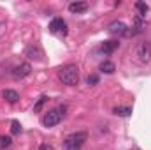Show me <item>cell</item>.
<instances>
[{
  "label": "cell",
  "instance_id": "1",
  "mask_svg": "<svg viewBox=\"0 0 151 150\" xmlns=\"http://www.w3.org/2000/svg\"><path fill=\"white\" fill-rule=\"evenodd\" d=\"M58 76H60V81L63 85L74 87V85H77V81H79V67L76 64H69V66H65V67L60 69Z\"/></svg>",
  "mask_w": 151,
  "mask_h": 150
},
{
  "label": "cell",
  "instance_id": "2",
  "mask_svg": "<svg viewBox=\"0 0 151 150\" xmlns=\"http://www.w3.org/2000/svg\"><path fill=\"white\" fill-rule=\"evenodd\" d=\"M86 133H83V131H79V133H72L70 136H67L65 138V141H63V150H81L83 149V145H84V141H86Z\"/></svg>",
  "mask_w": 151,
  "mask_h": 150
},
{
  "label": "cell",
  "instance_id": "3",
  "mask_svg": "<svg viewBox=\"0 0 151 150\" xmlns=\"http://www.w3.org/2000/svg\"><path fill=\"white\" fill-rule=\"evenodd\" d=\"M63 111H65V106H62V108H56V110H51V111H47L46 115H44V117H42V124H44L46 127H55L56 124H60V122H62Z\"/></svg>",
  "mask_w": 151,
  "mask_h": 150
},
{
  "label": "cell",
  "instance_id": "4",
  "mask_svg": "<svg viewBox=\"0 0 151 150\" xmlns=\"http://www.w3.org/2000/svg\"><path fill=\"white\" fill-rule=\"evenodd\" d=\"M135 55H137V58H139V62L141 64H148L151 60V42H141L139 46H137V51H135Z\"/></svg>",
  "mask_w": 151,
  "mask_h": 150
},
{
  "label": "cell",
  "instance_id": "5",
  "mask_svg": "<svg viewBox=\"0 0 151 150\" xmlns=\"http://www.w3.org/2000/svg\"><path fill=\"white\" fill-rule=\"evenodd\" d=\"M49 30H51L53 34L67 36V23H65V20H62V18H55V20L49 23Z\"/></svg>",
  "mask_w": 151,
  "mask_h": 150
},
{
  "label": "cell",
  "instance_id": "6",
  "mask_svg": "<svg viewBox=\"0 0 151 150\" xmlns=\"http://www.w3.org/2000/svg\"><path fill=\"white\" fill-rule=\"evenodd\" d=\"M30 73H32V66H30L28 62H23V64H19L18 67H14L12 76H14L16 79H23V78H27Z\"/></svg>",
  "mask_w": 151,
  "mask_h": 150
},
{
  "label": "cell",
  "instance_id": "7",
  "mask_svg": "<svg viewBox=\"0 0 151 150\" xmlns=\"http://www.w3.org/2000/svg\"><path fill=\"white\" fill-rule=\"evenodd\" d=\"M127 32H128V27L123 21H113L109 25V34L113 36H127Z\"/></svg>",
  "mask_w": 151,
  "mask_h": 150
},
{
  "label": "cell",
  "instance_id": "8",
  "mask_svg": "<svg viewBox=\"0 0 151 150\" xmlns=\"http://www.w3.org/2000/svg\"><path fill=\"white\" fill-rule=\"evenodd\" d=\"M4 99L9 103V104H14V103H18V99H19V94L16 92V90H11V88H7V90H4Z\"/></svg>",
  "mask_w": 151,
  "mask_h": 150
},
{
  "label": "cell",
  "instance_id": "9",
  "mask_svg": "<svg viewBox=\"0 0 151 150\" xmlns=\"http://www.w3.org/2000/svg\"><path fill=\"white\" fill-rule=\"evenodd\" d=\"M88 9V2H72V4H69V11L70 12H84Z\"/></svg>",
  "mask_w": 151,
  "mask_h": 150
},
{
  "label": "cell",
  "instance_id": "10",
  "mask_svg": "<svg viewBox=\"0 0 151 150\" xmlns=\"http://www.w3.org/2000/svg\"><path fill=\"white\" fill-rule=\"evenodd\" d=\"M118 46H119V42H118V41H106V42H102L100 50H102L104 53H113Z\"/></svg>",
  "mask_w": 151,
  "mask_h": 150
},
{
  "label": "cell",
  "instance_id": "11",
  "mask_svg": "<svg viewBox=\"0 0 151 150\" xmlns=\"http://www.w3.org/2000/svg\"><path fill=\"white\" fill-rule=\"evenodd\" d=\"M27 57L35 58V60H40L42 51H40V48H39V46H30V48H27Z\"/></svg>",
  "mask_w": 151,
  "mask_h": 150
},
{
  "label": "cell",
  "instance_id": "12",
  "mask_svg": "<svg viewBox=\"0 0 151 150\" xmlns=\"http://www.w3.org/2000/svg\"><path fill=\"white\" fill-rule=\"evenodd\" d=\"M135 9H137V12H139L137 18H146V14H148V11H150L148 4H144V2H135Z\"/></svg>",
  "mask_w": 151,
  "mask_h": 150
},
{
  "label": "cell",
  "instance_id": "13",
  "mask_svg": "<svg viewBox=\"0 0 151 150\" xmlns=\"http://www.w3.org/2000/svg\"><path fill=\"white\" fill-rule=\"evenodd\" d=\"M100 71H102V73H106V74H113L114 71H116V67H114L113 62H109V60H104V62L100 64Z\"/></svg>",
  "mask_w": 151,
  "mask_h": 150
},
{
  "label": "cell",
  "instance_id": "14",
  "mask_svg": "<svg viewBox=\"0 0 151 150\" xmlns=\"http://www.w3.org/2000/svg\"><path fill=\"white\" fill-rule=\"evenodd\" d=\"M132 113V108H128V106H116L114 108V115H118V117H128Z\"/></svg>",
  "mask_w": 151,
  "mask_h": 150
},
{
  "label": "cell",
  "instance_id": "15",
  "mask_svg": "<svg viewBox=\"0 0 151 150\" xmlns=\"http://www.w3.org/2000/svg\"><path fill=\"white\" fill-rule=\"evenodd\" d=\"M11 143H12V138H11V136H0V150L9 149Z\"/></svg>",
  "mask_w": 151,
  "mask_h": 150
},
{
  "label": "cell",
  "instance_id": "16",
  "mask_svg": "<svg viewBox=\"0 0 151 150\" xmlns=\"http://www.w3.org/2000/svg\"><path fill=\"white\" fill-rule=\"evenodd\" d=\"M46 101H47V97H46V95L39 97V101L35 103V106H34V111H35V113H37V111H40V108L44 106V103H46Z\"/></svg>",
  "mask_w": 151,
  "mask_h": 150
},
{
  "label": "cell",
  "instance_id": "17",
  "mask_svg": "<svg viewBox=\"0 0 151 150\" xmlns=\"http://www.w3.org/2000/svg\"><path fill=\"white\" fill-rule=\"evenodd\" d=\"M12 127H11V131L14 133V134H18V133H21V124L18 122V120H12V124H11Z\"/></svg>",
  "mask_w": 151,
  "mask_h": 150
},
{
  "label": "cell",
  "instance_id": "18",
  "mask_svg": "<svg viewBox=\"0 0 151 150\" xmlns=\"http://www.w3.org/2000/svg\"><path fill=\"white\" fill-rule=\"evenodd\" d=\"M39 150H55V149H53V145H47V143H42V145L39 147Z\"/></svg>",
  "mask_w": 151,
  "mask_h": 150
},
{
  "label": "cell",
  "instance_id": "19",
  "mask_svg": "<svg viewBox=\"0 0 151 150\" xmlns=\"http://www.w3.org/2000/svg\"><path fill=\"white\" fill-rule=\"evenodd\" d=\"M97 81H99L97 76H90V78H88V85H93V83H97Z\"/></svg>",
  "mask_w": 151,
  "mask_h": 150
}]
</instances>
